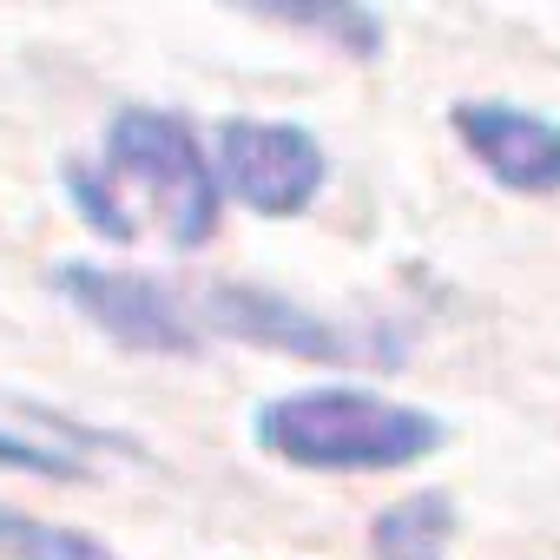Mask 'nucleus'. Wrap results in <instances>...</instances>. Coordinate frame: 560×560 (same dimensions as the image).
<instances>
[{
    "mask_svg": "<svg viewBox=\"0 0 560 560\" xmlns=\"http://www.w3.org/2000/svg\"><path fill=\"white\" fill-rule=\"evenodd\" d=\"M250 435L264 455L291 462V468H317V475H383L448 442L442 416L409 409L383 389H357V383H317V389L270 396L257 402Z\"/></svg>",
    "mask_w": 560,
    "mask_h": 560,
    "instance_id": "f257e3e1",
    "label": "nucleus"
},
{
    "mask_svg": "<svg viewBox=\"0 0 560 560\" xmlns=\"http://www.w3.org/2000/svg\"><path fill=\"white\" fill-rule=\"evenodd\" d=\"M106 178L132 185L152 211L159 231L178 250H198L218 231V172L205 139L191 132V119L165 113V106H119L106 119Z\"/></svg>",
    "mask_w": 560,
    "mask_h": 560,
    "instance_id": "f03ea898",
    "label": "nucleus"
},
{
    "mask_svg": "<svg viewBox=\"0 0 560 560\" xmlns=\"http://www.w3.org/2000/svg\"><path fill=\"white\" fill-rule=\"evenodd\" d=\"M211 172H218V191H231L257 218H298L317 205L330 159L317 132L291 119H224L211 132Z\"/></svg>",
    "mask_w": 560,
    "mask_h": 560,
    "instance_id": "7ed1b4c3",
    "label": "nucleus"
},
{
    "mask_svg": "<svg viewBox=\"0 0 560 560\" xmlns=\"http://www.w3.org/2000/svg\"><path fill=\"white\" fill-rule=\"evenodd\" d=\"M60 298L93 324L106 330L119 350H139V357H198V317L178 304L172 284L145 270H119V264H86V257H67L54 270Z\"/></svg>",
    "mask_w": 560,
    "mask_h": 560,
    "instance_id": "20e7f679",
    "label": "nucleus"
},
{
    "mask_svg": "<svg viewBox=\"0 0 560 560\" xmlns=\"http://www.w3.org/2000/svg\"><path fill=\"white\" fill-rule=\"evenodd\" d=\"M448 126L462 139V152L521 198H553L560 191V119L508 106V100H462L448 106Z\"/></svg>",
    "mask_w": 560,
    "mask_h": 560,
    "instance_id": "39448f33",
    "label": "nucleus"
},
{
    "mask_svg": "<svg viewBox=\"0 0 560 560\" xmlns=\"http://www.w3.org/2000/svg\"><path fill=\"white\" fill-rule=\"evenodd\" d=\"M205 324L237 337V343H257V350H277V357H304V363H350L357 357V343L330 317L304 311L284 291H264V284H218L205 298Z\"/></svg>",
    "mask_w": 560,
    "mask_h": 560,
    "instance_id": "423d86ee",
    "label": "nucleus"
},
{
    "mask_svg": "<svg viewBox=\"0 0 560 560\" xmlns=\"http://www.w3.org/2000/svg\"><path fill=\"white\" fill-rule=\"evenodd\" d=\"M455 547V494L416 488L370 521V560H448Z\"/></svg>",
    "mask_w": 560,
    "mask_h": 560,
    "instance_id": "0eeeda50",
    "label": "nucleus"
},
{
    "mask_svg": "<svg viewBox=\"0 0 560 560\" xmlns=\"http://www.w3.org/2000/svg\"><path fill=\"white\" fill-rule=\"evenodd\" d=\"M0 560H119L106 540L67 521H40L27 508H0Z\"/></svg>",
    "mask_w": 560,
    "mask_h": 560,
    "instance_id": "6e6552de",
    "label": "nucleus"
},
{
    "mask_svg": "<svg viewBox=\"0 0 560 560\" xmlns=\"http://www.w3.org/2000/svg\"><path fill=\"white\" fill-rule=\"evenodd\" d=\"M270 21H291V27H304V34H330L343 54H357V60H370L376 47H383V21L376 14H363V8H291V0H270L264 8Z\"/></svg>",
    "mask_w": 560,
    "mask_h": 560,
    "instance_id": "1a4fd4ad",
    "label": "nucleus"
},
{
    "mask_svg": "<svg viewBox=\"0 0 560 560\" xmlns=\"http://www.w3.org/2000/svg\"><path fill=\"white\" fill-rule=\"evenodd\" d=\"M67 198L80 205L86 231H100V237H113V244H132V237H139V224H132V218H126V205L113 198L106 165H100V172H93V165H67Z\"/></svg>",
    "mask_w": 560,
    "mask_h": 560,
    "instance_id": "9d476101",
    "label": "nucleus"
},
{
    "mask_svg": "<svg viewBox=\"0 0 560 560\" xmlns=\"http://www.w3.org/2000/svg\"><path fill=\"white\" fill-rule=\"evenodd\" d=\"M0 468H14V475H54V481H86L73 455H60V448H40V442H27V435H8V429H0Z\"/></svg>",
    "mask_w": 560,
    "mask_h": 560,
    "instance_id": "9b49d317",
    "label": "nucleus"
}]
</instances>
